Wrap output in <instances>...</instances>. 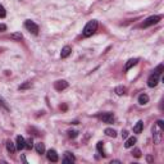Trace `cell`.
I'll use <instances>...</instances> for the list:
<instances>
[{"label": "cell", "instance_id": "1", "mask_svg": "<svg viewBox=\"0 0 164 164\" xmlns=\"http://www.w3.org/2000/svg\"><path fill=\"white\" fill-rule=\"evenodd\" d=\"M96 30H98V21L92 19V21L86 23V26L83 27V32L82 34H83L85 37H90V36H92L96 32Z\"/></svg>", "mask_w": 164, "mask_h": 164}, {"label": "cell", "instance_id": "2", "mask_svg": "<svg viewBox=\"0 0 164 164\" xmlns=\"http://www.w3.org/2000/svg\"><path fill=\"white\" fill-rule=\"evenodd\" d=\"M160 19H162L160 15H151V17H149V18H147V19L142 23L141 27L146 28V27H150V26H153V25H157V23H158Z\"/></svg>", "mask_w": 164, "mask_h": 164}, {"label": "cell", "instance_id": "3", "mask_svg": "<svg viewBox=\"0 0 164 164\" xmlns=\"http://www.w3.org/2000/svg\"><path fill=\"white\" fill-rule=\"evenodd\" d=\"M25 28L28 30L32 35H37V34H38V26L36 25L34 21H30V19L26 21V22H25Z\"/></svg>", "mask_w": 164, "mask_h": 164}, {"label": "cell", "instance_id": "4", "mask_svg": "<svg viewBox=\"0 0 164 164\" xmlns=\"http://www.w3.org/2000/svg\"><path fill=\"white\" fill-rule=\"evenodd\" d=\"M162 132H163V128H160L158 124H155L153 127V136H154V141L159 144L162 141Z\"/></svg>", "mask_w": 164, "mask_h": 164}, {"label": "cell", "instance_id": "5", "mask_svg": "<svg viewBox=\"0 0 164 164\" xmlns=\"http://www.w3.org/2000/svg\"><path fill=\"white\" fill-rule=\"evenodd\" d=\"M98 118L101 119L104 123H113L114 122L113 113H100V114H98Z\"/></svg>", "mask_w": 164, "mask_h": 164}, {"label": "cell", "instance_id": "6", "mask_svg": "<svg viewBox=\"0 0 164 164\" xmlns=\"http://www.w3.org/2000/svg\"><path fill=\"white\" fill-rule=\"evenodd\" d=\"M158 82H159V74L153 73V74H150L149 78H147V86H149V87H155V86L158 85Z\"/></svg>", "mask_w": 164, "mask_h": 164}, {"label": "cell", "instance_id": "7", "mask_svg": "<svg viewBox=\"0 0 164 164\" xmlns=\"http://www.w3.org/2000/svg\"><path fill=\"white\" fill-rule=\"evenodd\" d=\"M54 87H55L57 91H63L68 87V82L66 80H60V81H57L54 83Z\"/></svg>", "mask_w": 164, "mask_h": 164}, {"label": "cell", "instance_id": "8", "mask_svg": "<svg viewBox=\"0 0 164 164\" xmlns=\"http://www.w3.org/2000/svg\"><path fill=\"white\" fill-rule=\"evenodd\" d=\"M71 53H72V48H71V46H68V45H66L60 51V58L66 59V58H68L69 55H71Z\"/></svg>", "mask_w": 164, "mask_h": 164}, {"label": "cell", "instance_id": "9", "mask_svg": "<svg viewBox=\"0 0 164 164\" xmlns=\"http://www.w3.org/2000/svg\"><path fill=\"white\" fill-rule=\"evenodd\" d=\"M25 145H26V140L22 136H17V140H15V147H17V150L25 149Z\"/></svg>", "mask_w": 164, "mask_h": 164}, {"label": "cell", "instance_id": "10", "mask_svg": "<svg viewBox=\"0 0 164 164\" xmlns=\"http://www.w3.org/2000/svg\"><path fill=\"white\" fill-rule=\"evenodd\" d=\"M74 160H76V157L72 153H69V151H66L63 159H62V162H63V163H73Z\"/></svg>", "mask_w": 164, "mask_h": 164}, {"label": "cell", "instance_id": "11", "mask_svg": "<svg viewBox=\"0 0 164 164\" xmlns=\"http://www.w3.org/2000/svg\"><path fill=\"white\" fill-rule=\"evenodd\" d=\"M46 157H48V159H49L50 162H54V163L58 162V159H59L57 151L54 150V149H50V150L48 151V154H46Z\"/></svg>", "mask_w": 164, "mask_h": 164}, {"label": "cell", "instance_id": "12", "mask_svg": "<svg viewBox=\"0 0 164 164\" xmlns=\"http://www.w3.org/2000/svg\"><path fill=\"white\" fill-rule=\"evenodd\" d=\"M137 62H138V58H132V59H130L127 63H126V66H124V71H126V72L130 71L132 67L137 64Z\"/></svg>", "mask_w": 164, "mask_h": 164}, {"label": "cell", "instance_id": "13", "mask_svg": "<svg viewBox=\"0 0 164 164\" xmlns=\"http://www.w3.org/2000/svg\"><path fill=\"white\" fill-rule=\"evenodd\" d=\"M136 141H137L136 137H134V136H132V137H128V138L126 140V142H124V147H126V149H130V147H132V146L136 144Z\"/></svg>", "mask_w": 164, "mask_h": 164}, {"label": "cell", "instance_id": "14", "mask_svg": "<svg viewBox=\"0 0 164 164\" xmlns=\"http://www.w3.org/2000/svg\"><path fill=\"white\" fill-rule=\"evenodd\" d=\"M6 150L9 151L10 154H14L15 153V150H17V147H15V144L13 142V141H6Z\"/></svg>", "mask_w": 164, "mask_h": 164}, {"label": "cell", "instance_id": "15", "mask_svg": "<svg viewBox=\"0 0 164 164\" xmlns=\"http://www.w3.org/2000/svg\"><path fill=\"white\" fill-rule=\"evenodd\" d=\"M142 128H144V122L142 121H138L135 126H134V132L135 134H140V132L142 131Z\"/></svg>", "mask_w": 164, "mask_h": 164}, {"label": "cell", "instance_id": "16", "mask_svg": "<svg viewBox=\"0 0 164 164\" xmlns=\"http://www.w3.org/2000/svg\"><path fill=\"white\" fill-rule=\"evenodd\" d=\"M147 101H149V96H147L146 94H141V95L138 96V103L141 104V105L147 104Z\"/></svg>", "mask_w": 164, "mask_h": 164}, {"label": "cell", "instance_id": "17", "mask_svg": "<svg viewBox=\"0 0 164 164\" xmlns=\"http://www.w3.org/2000/svg\"><path fill=\"white\" fill-rule=\"evenodd\" d=\"M115 94L117 95H119V96H122V95H124V94H126V91H127V89L124 87V86H117L115 87Z\"/></svg>", "mask_w": 164, "mask_h": 164}, {"label": "cell", "instance_id": "18", "mask_svg": "<svg viewBox=\"0 0 164 164\" xmlns=\"http://www.w3.org/2000/svg\"><path fill=\"white\" fill-rule=\"evenodd\" d=\"M35 149H36V151H37L38 154H44V153H45V144L37 142L36 146H35Z\"/></svg>", "mask_w": 164, "mask_h": 164}, {"label": "cell", "instance_id": "19", "mask_svg": "<svg viewBox=\"0 0 164 164\" xmlns=\"http://www.w3.org/2000/svg\"><path fill=\"white\" fill-rule=\"evenodd\" d=\"M10 38H12V40H14V41H21L23 38V35L21 32H13L10 35Z\"/></svg>", "mask_w": 164, "mask_h": 164}, {"label": "cell", "instance_id": "20", "mask_svg": "<svg viewBox=\"0 0 164 164\" xmlns=\"http://www.w3.org/2000/svg\"><path fill=\"white\" fill-rule=\"evenodd\" d=\"M105 135L106 136H109V137H115L117 136V132H115V130H113V128H105Z\"/></svg>", "mask_w": 164, "mask_h": 164}, {"label": "cell", "instance_id": "21", "mask_svg": "<svg viewBox=\"0 0 164 164\" xmlns=\"http://www.w3.org/2000/svg\"><path fill=\"white\" fill-rule=\"evenodd\" d=\"M96 149H98V151L99 153H101V155H103V157H104V142H101V141H99L98 142V145H96Z\"/></svg>", "mask_w": 164, "mask_h": 164}, {"label": "cell", "instance_id": "22", "mask_svg": "<svg viewBox=\"0 0 164 164\" xmlns=\"http://www.w3.org/2000/svg\"><path fill=\"white\" fill-rule=\"evenodd\" d=\"M32 146H34V141H32V138H28L27 141H26L25 147H27V149H32Z\"/></svg>", "mask_w": 164, "mask_h": 164}, {"label": "cell", "instance_id": "23", "mask_svg": "<svg viewBox=\"0 0 164 164\" xmlns=\"http://www.w3.org/2000/svg\"><path fill=\"white\" fill-rule=\"evenodd\" d=\"M0 104H2L3 105V108L5 109V110H9V106H8V104H6V101L2 98V96H0Z\"/></svg>", "mask_w": 164, "mask_h": 164}, {"label": "cell", "instance_id": "24", "mask_svg": "<svg viewBox=\"0 0 164 164\" xmlns=\"http://www.w3.org/2000/svg\"><path fill=\"white\" fill-rule=\"evenodd\" d=\"M6 15V10H5V8L3 5H0V18H4Z\"/></svg>", "mask_w": 164, "mask_h": 164}, {"label": "cell", "instance_id": "25", "mask_svg": "<svg viewBox=\"0 0 164 164\" xmlns=\"http://www.w3.org/2000/svg\"><path fill=\"white\" fill-rule=\"evenodd\" d=\"M77 135H78V132H77V131H68V136L71 137V138L77 137Z\"/></svg>", "mask_w": 164, "mask_h": 164}, {"label": "cell", "instance_id": "26", "mask_svg": "<svg viewBox=\"0 0 164 164\" xmlns=\"http://www.w3.org/2000/svg\"><path fill=\"white\" fill-rule=\"evenodd\" d=\"M162 71H163V64H159V66L157 67V69L154 71V73H155V74H160Z\"/></svg>", "mask_w": 164, "mask_h": 164}, {"label": "cell", "instance_id": "27", "mask_svg": "<svg viewBox=\"0 0 164 164\" xmlns=\"http://www.w3.org/2000/svg\"><path fill=\"white\" fill-rule=\"evenodd\" d=\"M132 155L136 157V158H140V157H141V151H140V149H135L134 153H132Z\"/></svg>", "mask_w": 164, "mask_h": 164}, {"label": "cell", "instance_id": "28", "mask_svg": "<svg viewBox=\"0 0 164 164\" xmlns=\"http://www.w3.org/2000/svg\"><path fill=\"white\" fill-rule=\"evenodd\" d=\"M31 82H27V83H25V85H22V86H19V90H23V89H27V87H31Z\"/></svg>", "mask_w": 164, "mask_h": 164}, {"label": "cell", "instance_id": "29", "mask_svg": "<svg viewBox=\"0 0 164 164\" xmlns=\"http://www.w3.org/2000/svg\"><path fill=\"white\" fill-rule=\"evenodd\" d=\"M157 124H158V126H159L160 128H163V130H164V122H163V121H158V122H157Z\"/></svg>", "mask_w": 164, "mask_h": 164}, {"label": "cell", "instance_id": "30", "mask_svg": "<svg viewBox=\"0 0 164 164\" xmlns=\"http://www.w3.org/2000/svg\"><path fill=\"white\" fill-rule=\"evenodd\" d=\"M122 137H123V138H127V137H128V132H127V131H123V132H122Z\"/></svg>", "mask_w": 164, "mask_h": 164}, {"label": "cell", "instance_id": "31", "mask_svg": "<svg viewBox=\"0 0 164 164\" xmlns=\"http://www.w3.org/2000/svg\"><path fill=\"white\" fill-rule=\"evenodd\" d=\"M5 30H6V26L2 23V25H0V32H3V31H5Z\"/></svg>", "mask_w": 164, "mask_h": 164}, {"label": "cell", "instance_id": "32", "mask_svg": "<svg viewBox=\"0 0 164 164\" xmlns=\"http://www.w3.org/2000/svg\"><path fill=\"white\" fill-rule=\"evenodd\" d=\"M147 162H153V158L151 157H147Z\"/></svg>", "mask_w": 164, "mask_h": 164}]
</instances>
